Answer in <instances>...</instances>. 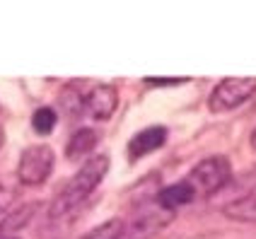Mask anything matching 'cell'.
<instances>
[{
	"mask_svg": "<svg viewBox=\"0 0 256 239\" xmlns=\"http://www.w3.org/2000/svg\"><path fill=\"white\" fill-rule=\"evenodd\" d=\"M109 172V157L106 155H92L87 157L85 162L80 164V169L72 174L70 179L66 182V186L58 191V196L54 198L48 215L51 218H63L68 212L78 210L87 198L94 194V188L104 182Z\"/></svg>",
	"mask_w": 256,
	"mask_h": 239,
	"instance_id": "6da1fadb",
	"label": "cell"
},
{
	"mask_svg": "<svg viewBox=\"0 0 256 239\" xmlns=\"http://www.w3.org/2000/svg\"><path fill=\"white\" fill-rule=\"evenodd\" d=\"M172 220H174V212L152 203L136 210L126 222H116L109 239H155Z\"/></svg>",
	"mask_w": 256,
	"mask_h": 239,
	"instance_id": "7a4b0ae2",
	"label": "cell"
},
{
	"mask_svg": "<svg viewBox=\"0 0 256 239\" xmlns=\"http://www.w3.org/2000/svg\"><path fill=\"white\" fill-rule=\"evenodd\" d=\"M230 179H232V164H230L228 157L222 155H213V157L200 160L198 164L188 172V176H186V182L194 188L196 198L218 194L222 186H228Z\"/></svg>",
	"mask_w": 256,
	"mask_h": 239,
	"instance_id": "3957f363",
	"label": "cell"
},
{
	"mask_svg": "<svg viewBox=\"0 0 256 239\" xmlns=\"http://www.w3.org/2000/svg\"><path fill=\"white\" fill-rule=\"evenodd\" d=\"M256 94V78H225L213 87L208 109L213 114L232 112Z\"/></svg>",
	"mask_w": 256,
	"mask_h": 239,
	"instance_id": "277c9868",
	"label": "cell"
},
{
	"mask_svg": "<svg viewBox=\"0 0 256 239\" xmlns=\"http://www.w3.org/2000/svg\"><path fill=\"white\" fill-rule=\"evenodd\" d=\"M56 164V155L48 145H29L27 150L20 157V164H17V179L24 186H42Z\"/></svg>",
	"mask_w": 256,
	"mask_h": 239,
	"instance_id": "5b68a950",
	"label": "cell"
},
{
	"mask_svg": "<svg viewBox=\"0 0 256 239\" xmlns=\"http://www.w3.org/2000/svg\"><path fill=\"white\" fill-rule=\"evenodd\" d=\"M116 106H118V92L114 84H94L85 94V112L97 121L112 118Z\"/></svg>",
	"mask_w": 256,
	"mask_h": 239,
	"instance_id": "8992f818",
	"label": "cell"
},
{
	"mask_svg": "<svg viewBox=\"0 0 256 239\" xmlns=\"http://www.w3.org/2000/svg\"><path fill=\"white\" fill-rule=\"evenodd\" d=\"M164 142H167V128L164 126L142 128V130H138V133L128 140V148H126L128 157H130V160H140V157L160 150Z\"/></svg>",
	"mask_w": 256,
	"mask_h": 239,
	"instance_id": "52a82bcc",
	"label": "cell"
},
{
	"mask_svg": "<svg viewBox=\"0 0 256 239\" xmlns=\"http://www.w3.org/2000/svg\"><path fill=\"white\" fill-rule=\"evenodd\" d=\"M97 142H100V133L94 128H78L66 145V155H68V160L85 157L97 148Z\"/></svg>",
	"mask_w": 256,
	"mask_h": 239,
	"instance_id": "ba28073f",
	"label": "cell"
},
{
	"mask_svg": "<svg viewBox=\"0 0 256 239\" xmlns=\"http://www.w3.org/2000/svg\"><path fill=\"white\" fill-rule=\"evenodd\" d=\"M222 212L232 218V220H240V222H256V196H246L240 200H232L228 203Z\"/></svg>",
	"mask_w": 256,
	"mask_h": 239,
	"instance_id": "9c48e42d",
	"label": "cell"
},
{
	"mask_svg": "<svg viewBox=\"0 0 256 239\" xmlns=\"http://www.w3.org/2000/svg\"><path fill=\"white\" fill-rule=\"evenodd\" d=\"M58 124V114L51 106H39L36 112L32 114V128L39 133V136H48Z\"/></svg>",
	"mask_w": 256,
	"mask_h": 239,
	"instance_id": "30bf717a",
	"label": "cell"
},
{
	"mask_svg": "<svg viewBox=\"0 0 256 239\" xmlns=\"http://www.w3.org/2000/svg\"><path fill=\"white\" fill-rule=\"evenodd\" d=\"M60 104H63V109L70 114V116H80V114L85 112V94L78 90V84H68L60 92Z\"/></svg>",
	"mask_w": 256,
	"mask_h": 239,
	"instance_id": "8fae6325",
	"label": "cell"
},
{
	"mask_svg": "<svg viewBox=\"0 0 256 239\" xmlns=\"http://www.w3.org/2000/svg\"><path fill=\"white\" fill-rule=\"evenodd\" d=\"M145 82H148V84H182V82H188V78H176V80H160V78H148Z\"/></svg>",
	"mask_w": 256,
	"mask_h": 239,
	"instance_id": "7c38bea8",
	"label": "cell"
},
{
	"mask_svg": "<svg viewBox=\"0 0 256 239\" xmlns=\"http://www.w3.org/2000/svg\"><path fill=\"white\" fill-rule=\"evenodd\" d=\"M249 145H252V150L256 152V126L252 128V133H249Z\"/></svg>",
	"mask_w": 256,
	"mask_h": 239,
	"instance_id": "4fadbf2b",
	"label": "cell"
},
{
	"mask_svg": "<svg viewBox=\"0 0 256 239\" xmlns=\"http://www.w3.org/2000/svg\"><path fill=\"white\" fill-rule=\"evenodd\" d=\"M2 142H5V130L0 128V148H2Z\"/></svg>",
	"mask_w": 256,
	"mask_h": 239,
	"instance_id": "5bb4252c",
	"label": "cell"
}]
</instances>
